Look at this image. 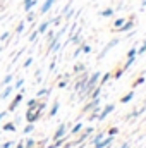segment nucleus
<instances>
[{
	"label": "nucleus",
	"mask_w": 146,
	"mask_h": 148,
	"mask_svg": "<svg viewBox=\"0 0 146 148\" xmlns=\"http://www.w3.org/2000/svg\"><path fill=\"white\" fill-rule=\"evenodd\" d=\"M46 109V102L43 100V102H38L36 107H33V109H28L26 110V122H31V124H35L38 119L41 117V114H43V110Z\"/></svg>",
	"instance_id": "f257e3e1"
},
{
	"label": "nucleus",
	"mask_w": 146,
	"mask_h": 148,
	"mask_svg": "<svg viewBox=\"0 0 146 148\" xmlns=\"http://www.w3.org/2000/svg\"><path fill=\"white\" fill-rule=\"evenodd\" d=\"M134 19H136V16H134V14H131V16L127 17V21H126L120 28H117V29H115V33H129L131 29H134V28H136Z\"/></svg>",
	"instance_id": "f03ea898"
},
{
	"label": "nucleus",
	"mask_w": 146,
	"mask_h": 148,
	"mask_svg": "<svg viewBox=\"0 0 146 148\" xmlns=\"http://www.w3.org/2000/svg\"><path fill=\"white\" fill-rule=\"evenodd\" d=\"M93 133H95V127H91V126H89V127H86L84 131H81L79 138H77L76 141H72L71 145H72V147H77V145H81V143H83V141H86V140H88V138H89Z\"/></svg>",
	"instance_id": "7ed1b4c3"
},
{
	"label": "nucleus",
	"mask_w": 146,
	"mask_h": 148,
	"mask_svg": "<svg viewBox=\"0 0 146 148\" xmlns=\"http://www.w3.org/2000/svg\"><path fill=\"white\" fill-rule=\"evenodd\" d=\"M119 43H120V38H112V40H110L108 43H107V45L103 47V50H102V52L98 53V60H102V59H103V57H105V55L108 53L110 50H112L113 47H117Z\"/></svg>",
	"instance_id": "20e7f679"
},
{
	"label": "nucleus",
	"mask_w": 146,
	"mask_h": 148,
	"mask_svg": "<svg viewBox=\"0 0 146 148\" xmlns=\"http://www.w3.org/2000/svg\"><path fill=\"white\" fill-rule=\"evenodd\" d=\"M23 97H24V90L21 88V90H19V93L16 95V98H14V100L10 102V105L7 107V112H14V110H16V109L19 107V103L23 102Z\"/></svg>",
	"instance_id": "39448f33"
},
{
	"label": "nucleus",
	"mask_w": 146,
	"mask_h": 148,
	"mask_svg": "<svg viewBox=\"0 0 146 148\" xmlns=\"http://www.w3.org/2000/svg\"><path fill=\"white\" fill-rule=\"evenodd\" d=\"M64 136H67V124H65V122H62V124L55 129V133H53L52 140L55 141V140H60V138H64Z\"/></svg>",
	"instance_id": "423d86ee"
},
{
	"label": "nucleus",
	"mask_w": 146,
	"mask_h": 148,
	"mask_svg": "<svg viewBox=\"0 0 146 148\" xmlns=\"http://www.w3.org/2000/svg\"><path fill=\"white\" fill-rule=\"evenodd\" d=\"M100 105H102V100H100V98H93V100H89V102L83 107V114H88V112L95 110V109L100 107Z\"/></svg>",
	"instance_id": "0eeeda50"
},
{
	"label": "nucleus",
	"mask_w": 146,
	"mask_h": 148,
	"mask_svg": "<svg viewBox=\"0 0 146 148\" xmlns=\"http://www.w3.org/2000/svg\"><path fill=\"white\" fill-rule=\"evenodd\" d=\"M113 110H115V105H113V103H108V105H105V107L100 110V114H98L96 119H98V121H105V119L108 117V114H112Z\"/></svg>",
	"instance_id": "6e6552de"
},
{
	"label": "nucleus",
	"mask_w": 146,
	"mask_h": 148,
	"mask_svg": "<svg viewBox=\"0 0 146 148\" xmlns=\"http://www.w3.org/2000/svg\"><path fill=\"white\" fill-rule=\"evenodd\" d=\"M112 143H113V136H107V138H103L102 141L95 143V145H93V148H108Z\"/></svg>",
	"instance_id": "1a4fd4ad"
},
{
	"label": "nucleus",
	"mask_w": 146,
	"mask_h": 148,
	"mask_svg": "<svg viewBox=\"0 0 146 148\" xmlns=\"http://www.w3.org/2000/svg\"><path fill=\"white\" fill-rule=\"evenodd\" d=\"M12 91H14V86H12V84H7V86H3V91L0 93V102H2V100H7V98L12 95Z\"/></svg>",
	"instance_id": "9d476101"
},
{
	"label": "nucleus",
	"mask_w": 146,
	"mask_h": 148,
	"mask_svg": "<svg viewBox=\"0 0 146 148\" xmlns=\"http://www.w3.org/2000/svg\"><path fill=\"white\" fill-rule=\"evenodd\" d=\"M53 3H55V0H43V3H41V7H40V14H46V12L53 7Z\"/></svg>",
	"instance_id": "9b49d317"
},
{
	"label": "nucleus",
	"mask_w": 146,
	"mask_h": 148,
	"mask_svg": "<svg viewBox=\"0 0 146 148\" xmlns=\"http://www.w3.org/2000/svg\"><path fill=\"white\" fill-rule=\"evenodd\" d=\"M102 88H103V86L96 84V86L91 90V93L88 95V98H91V100H93V98H100V95H102Z\"/></svg>",
	"instance_id": "f8f14e48"
},
{
	"label": "nucleus",
	"mask_w": 146,
	"mask_h": 148,
	"mask_svg": "<svg viewBox=\"0 0 146 148\" xmlns=\"http://www.w3.org/2000/svg\"><path fill=\"white\" fill-rule=\"evenodd\" d=\"M48 28H50V21H43V23H40V26L36 28V31L40 35H45V33L48 31Z\"/></svg>",
	"instance_id": "ddd939ff"
},
{
	"label": "nucleus",
	"mask_w": 146,
	"mask_h": 148,
	"mask_svg": "<svg viewBox=\"0 0 146 148\" xmlns=\"http://www.w3.org/2000/svg\"><path fill=\"white\" fill-rule=\"evenodd\" d=\"M16 122H7V124H3L2 126V133H14L16 131Z\"/></svg>",
	"instance_id": "4468645a"
},
{
	"label": "nucleus",
	"mask_w": 146,
	"mask_h": 148,
	"mask_svg": "<svg viewBox=\"0 0 146 148\" xmlns=\"http://www.w3.org/2000/svg\"><path fill=\"white\" fill-rule=\"evenodd\" d=\"M105 134H107L105 131H98V133H96V134H95V136L91 138V145H95V143H98V141H102V140L105 138Z\"/></svg>",
	"instance_id": "2eb2a0df"
},
{
	"label": "nucleus",
	"mask_w": 146,
	"mask_h": 148,
	"mask_svg": "<svg viewBox=\"0 0 146 148\" xmlns=\"http://www.w3.org/2000/svg\"><path fill=\"white\" fill-rule=\"evenodd\" d=\"M59 109H60V102L57 100V102H53L52 109H50V112H48V117H55V114L59 112Z\"/></svg>",
	"instance_id": "dca6fc26"
},
{
	"label": "nucleus",
	"mask_w": 146,
	"mask_h": 148,
	"mask_svg": "<svg viewBox=\"0 0 146 148\" xmlns=\"http://www.w3.org/2000/svg\"><path fill=\"white\" fill-rule=\"evenodd\" d=\"M83 127H84V124H83L81 121H79V122H76V124L72 126V129H71V134H79V133L83 131Z\"/></svg>",
	"instance_id": "f3484780"
},
{
	"label": "nucleus",
	"mask_w": 146,
	"mask_h": 148,
	"mask_svg": "<svg viewBox=\"0 0 146 148\" xmlns=\"http://www.w3.org/2000/svg\"><path fill=\"white\" fill-rule=\"evenodd\" d=\"M62 19H64V16H62V14H59L57 17L50 19V26H55V28H59V26L62 24Z\"/></svg>",
	"instance_id": "a211bd4d"
},
{
	"label": "nucleus",
	"mask_w": 146,
	"mask_h": 148,
	"mask_svg": "<svg viewBox=\"0 0 146 148\" xmlns=\"http://www.w3.org/2000/svg\"><path fill=\"white\" fill-rule=\"evenodd\" d=\"M126 21H127L126 17H119V19H115V21L112 23V31H115L117 28H120V26H122V24H124Z\"/></svg>",
	"instance_id": "6ab92c4d"
},
{
	"label": "nucleus",
	"mask_w": 146,
	"mask_h": 148,
	"mask_svg": "<svg viewBox=\"0 0 146 148\" xmlns=\"http://www.w3.org/2000/svg\"><path fill=\"white\" fill-rule=\"evenodd\" d=\"M113 14H115V9L113 7H108L105 10H100V16L102 17H113Z\"/></svg>",
	"instance_id": "aec40b11"
},
{
	"label": "nucleus",
	"mask_w": 146,
	"mask_h": 148,
	"mask_svg": "<svg viewBox=\"0 0 146 148\" xmlns=\"http://www.w3.org/2000/svg\"><path fill=\"white\" fill-rule=\"evenodd\" d=\"M83 71H86V66H84L83 62H77V64L72 67V74H81Z\"/></svg>",
	"instance_id": "412c9836"
},
{
	"label": "nucleus",
	"mask_w": 146,
	"mask_h": 148,
	"mask_svg": "<svg viewBox=\"0 0 146 148\" xmlns=\"http://www.w3.org/2000/svg\"><path fill=\"white\" fill-rule=\"evenodd\" d=\"M12 79H14V74H12V73H9L7 76H5V77H3V79H2V83H0V86L3 88V86H7V84H10V83H12Z\"/></svg>",
	"instance_id": "4be33fe9"
},
{
	"label": "nucleus",
	"mask_w": 146,
	"mask_h": 148,
	"mask_svg": "<svg viewBox=\"0 0 146 148\" xmlns=\"http://www.w3.org/2000/svg\"><path fill=\"white\" fill-rule=\"evenodd\" d=\"M132 98H134V91H129V93H126V95L120 98V103H129Z\"/></svg>",
	"instance_id": "5701e85b"
},
{
	"label": "nucleus",
	"mask_w": 146,
	"mask_h": 148,
	"mask_svg": "<svg viewBox=\"0 0 146 148\" xmlns=\"http://www.w3.org/2000/svg\"><path fill=\"white\" fill-rule=\"evenodd\" d=\"M36 3H38V0H31V2H28V3H24V12L28 14L29 10H33V9L36 7Z\"/></svg>",
	"instance_id": "b1692460"
},
{
	"label": "nucleus",
	"mask_w": 146,
	"mask_h": 148,
	"mask_svg": "<svg viewBox=\"0 0 146 148\" xmlns=\"http://www.w3.org/2000/svg\"><path fill=\"white\" fill-rule=\"evenodd\" d=\"M110 77H112V73H105V74H102V77H100L98 84H100V86H105V83L108 81Z\"/></svg>",
	"instance_id": "393cba45"
},
{
	"label": "nucleus",
	"mask_w": 146,
	"mask_h": 148,
	"mask_svg": "<svg viewBox=\"0 0 146 148\" xmlns=\"http://www.w3.org/2000/svg\"><path fill=\"white\" fill-rule=\"evenodd\" d=\"M50 95V88H40L36 91V98H40V97H48Z\"/></svg>",
	"instance_id": "a878e982"
},
{
	"label": "nucleus",
	"mask_w": 146,
	"mask_h": 148,
	"mask_svg": "<svg viewBox=\"0 0 146 148\" xmlns=\"http://www.w3.org/2000/svg\"><path fill=\"white\" fill-rule=\"evenodd\" d=\"M24 28H26V21H19L17 26H16V35H21L24 31Z\"/></svg>",
	"instance_id": "bb28decb"
},
{
	"label": "nucleus",
	"mask_w": 146,
	"mask_h": 148,
	"mask_svg": "<svg viewBox=\"0 0 146 148\" xmlns=\"http://www.w3.org/2000/svg\"><path fill=\"white\" fill-rule=\"evenodd\" d=\"M136 59H138V57H129V59H126V64L122 66V67H124V71H127V69H129V67L136 62Z\"/></svg>",
	"instance_id": "cd10ccee"
},
{
	"label": "nucleus",
	"mask_w": 146,
	"mask_h": 148,
	"mask_svg": "<svg viewBox=\"0 0 146 148\" xmlns=\"http://www.w3.org/2000/svg\"><path fill=\"white\" fill-rule=\"evenodd\" d=\"M12 86H14V91H16V90H21V88L24 86V77H17L16 83H14Z\"/></svg>",
	"instance_id": "c85d7f7f"
},
{
	"label": "nucleus",
	"mask_w": 146,
	"mask_h": 148,
	"mask_svg": "<svg viewBox=\"0 0 146 148\" xmlns=\"http://www.w3.org/2000/svg\"><path fill=\"white\" fill-rule=\"evenodd\" d=\"M129 57H138V48H136V47H132V48H129V50H127L126 59H129Z\"/></svg>",
	"instance_id": "c756f323"
},
{
	"label": "nucleus",
	"mask_w": 146,
	"mask_h": 148,
	"mask_svg": "<svg viewBox=\"0 0 146 148\" xmlns=\"http://www.w3.org/2000/svg\"><path fill=\"white\" fill-rule=\"evenodd\" d=\"M33 131H35V124H31V122H28V124H26V127L23 129V133H24V134H31Z\"/></svg>",
	"instance_id": "7c9ffc66"
},
{
	"label": "nucleus",
	"mask_w": 146,
	"mask_h": 148,
	"mask_svg": "<svg viewBox=\"0 0 146 148\" xmlns=\"http://www.w3.org/2000/svg\"><path fill=\"white\" fill-rule=\"evenodd\" d=\"M24 148H36V141H35L33 138H28V140L24 141Z\"/></svg>",
	"instance_id": "2f4dec72"
},
{
	"label": "nucleus",
	"mask_w": 146,
	"mask_h": 148,
	"mask_svg": "<svg viewBox=\"0 0 146 148\" xmlns=\"http://www.w3.org/2000/svg\"><path fill=\"white\" fill-rule=\"evenodd\" d=\"M79 47H81V53H91V47L88 43H81Z\"/></svg>",
	"instance_id": "473e14b6"
},
{
	"label": "nucleus",
	"mask_w": 146,
	"mask_h": 148,
	"mask_svg": "<svg viewBox=\"0 0 146 148\" xmlns=\"http://www.w3.org/2000/svg\"><path fill=\"white\" fill-rule=\"evenodd\" d=\"M53 36H55V31L48 28V31L45 33V38H46V43H48V41H52V40H53Z\"/></svg>",
	"instance_id": "72a5a7b5"
},
{
	"label": "nucleus",
	"mask_w": 146,
	"mask_h": 148,
	"mask_svg": "<svg viewBox=\"0 0 146 148\" xmlns=\"http://www.w3.org/2000/svg\"><path fill=\"white\" fill-rule=\"evenodd\" d=\"M124 73H126V71H124V67H119V69H117V71L113 73V76H112V77H113V79H120Z\"/></svg>",
	"instance_id": "f704fd0d"
},
{
	"label": "nucleus",
	"mask_w": 146,
	"mask_h": 148,
	"mask_svg": "<svg viewBox=\"0 0 146 148\" xmlns=\"http://www.w3.org/2000/svg\"><path fill=\"white\" fill-rule=\"evenodd\" d=\"M145 81H146V77H145V76H139L138 79H134V83H132V88H136V86H139V84H143Z\"/></svg>",
	"instance_id": "c9c22d12"
},
{
	"label": "nucleus",
	"mask_w": 146,
	"mask_h": 148,
	"mask_svg": "<svg viewBox=\"0 0 146 148\" xmlns=\"http://www.w3.org/2000/svg\"><path fill=\"white\" fill-rule=\"evenodd\" d=\"M143 53H146V38L143 40V43H141V47L138 48V57H139V55H143Z\"/></svg>",
	"instance_id": "e433bc0d"
},
{
	"label": "nucleus",
	"mask_w": 146,
	"mask_h": 148,
	"mask_svg": "<svg viewBox=\"0 0 146 148\" xmlns=\"http://www.w3.org/2000/svg\"><path fill=\"white\" fill-rule=\"evenodd\" d=\"M35 19H36V14H35L33 10H29V12H28V16H26V23H33Z\"/></svg>",
	"instance_id": "4c0bfd02"
},
{
	"label": "nucleus",
	"mask_w": 146,
	"mask_h": 148,
	"mask_svg": "<svg viewBox=\"0 0 146 148\" xmlns=\"http://www.w3.org/2000/svg\"><path fill=\"white\" fill-rule=\"evenodd\" d=\"M36 103H38V98L35 97V98H29L26 105H28V109H33V107H36Z\"/></svg>",
	"instance_id": "58836bf2"
},
{
	"label": "nucleus",
	"mask_w": 146,
	"mask_h": 148,
	"mask_svg": "<svg viewBox=\"0 0 146 148\" xmlns=\"http://www.w3.org/2000/svg\"><path fill=\"white\" fill-rule=\"evenodd\" d=\"M38 36H40V33H38L36 29H35V31H33V33H31V35H29L28 38H29V41H31V43H35V41L38 40Z\"/></svg>",
	"instance_id": "ea45409f"
},
{
	"label": "nucleus",
	"mask_w": 146,
	"mask_h": 148,
	"mask_svg": "<svg viewBox=\"0 0 146 148\" xmlns=\"http://www.w3.org/2000/svg\"><path fill=\"white\" fill-rule=\"evenodd\" d=\"M107 134H108V136H115V134H119V127H115V126H113V127H108Z\"/></svg>",
	"instance_id": "a19ab883"
},
{
	"label": "nucleus",
	"mask_w": 146,
	"mask_h": 148,
	"mask_svg": "<svg viewBox=\"0 0 146 148\" xmlns=\"http://www.w3.org/2000/svg\"><path fill=\"white\" fill-rule=\"evenodd\" d=\"M31 64H33V57H28V59L24 60V64H23V67H24V69H28V67H29Z\"/></svg>",
	"instance_id": "79ce46f5"
},
{
	"label": "nucleus",
	"mask_w": 146,
	"mask_h": 148,
	"mask_svg": "<svg viewBox=\"0 0 146 148\" xmlns=\"http://www.w3.org/2000/svg\"><path fill=\"white\" fill-rule=\"evenodd\" d=\"M9 38H10V33H9V31H5V33H2V35H0V41H7Z\"/></svg>",
	"instance_id": "37998d69"
},
{
	"label": "nucleus",
	"mask_w": 146,
	"mask_h": 148,
	"mask_svg": "<svg viewBox=\"0 0 146 148\" xmlns=\"http://www.w3.org/2000/svg\"><path fill=\"white\" fill-rule=\"evenodd\" d=\"M57 86H59V88H65V86H67V79H60Z\"/></svg>",
	"instance_id": "c03bdc74"
},
{
	"label": "nucleus",
	"mask_w": 146,
	"mask_h": 148,
	"mask_svg": "<svg viewBox=\"0 0 146 148\" xmlns=\"http://www.w3.org/2000/svg\"><path fill=\"white\" fill-rule=\"evenodd\" d=\"M55 64H57V60H55V59H53V60H52V62H50V66H48V71H50V73H52V71H53V69H55Z\"/></svg>",
	"instance_id": "a18cd8bd"
},
{
	"label": "nucleus",
	"mask_w": 146,
	"mask_h": 148,
	"mask_svg": "<svg viewBox=\"0 0 146 148\" xmlns=\"http://www.w3.org/2000/svg\"><path fill=\"white\" fill-rule=\"evenodd\" d=\"M12 147H14V141H5L2 145V148H12Z\"/></svg>",
	"instance_id": "49530a36"
},
{
	"label": "nucleus",
	"mask_w": 146,
	"mask_h": 148,
	"mask_svg": "<svg viewBox=\"0 0 146 148\" xmlns=\"http://www.w3.org/2000/svg\"><path fill=\"white\" fill-rule=\"evenodd\" d=\"M79 55H81V47H77V48H76V50H74L72 57H74V59H76V57H79Z\"/></svg>",
	"instance_id": "de8ad7c7"
},
{
	"label": "nucleus",
	"mask_w": 146,
	"mask_h": 148,
	"mask_svg": "<svg viewBox=\"0 0 146 148\" xmlns=\"http://www.w3.org/2000/svg\"><path fill=\"white\" fill-rule=\"evenodd\" d=\"M119 148H131V143H129V141H124V143H122Z\"/></svg>",
	"instance_id": "09e8293b"
},
{
	"label": "nucleus",
	"mask_w": 146,
	"mask_h": 148,
	"mask_svg": "<svg viewBox=\"0 0 146 148\" xmlns=\"http://www.w3.org/2000/svg\"><path fill=\"white\" fill-rule=\"evenodd\" d=\"M16 148H24V141H19V143H16Z\"/></svg>",
	"instance_id": "8fccbe9b"
},
{
	"label": "nucleus",
	"mask_w": 146,
	"mask_h": 148,
	"mask_svg": "<svg viewBox=\"0 0 146 148\" xmlns=\"http://www.w3.org/2000/svg\"><path fill=\"white\" fill-rule=\"evenodd\" d=\"M5 115H7V110H5V112H0V122H2V119H3Z\"/></svg>",
	"instance_id": "3c124183"
},
{
	"label": "nucleus",
	"mask_w": 146,
	"mask_h": 148,
	"mask_svg": "<svg viewBox=\"0 0 146 148\" xmlns=\"http://www.w3.org/2000/svg\"><path fill=\"white\" fill-rule=\"evenodd\" d=\"M141 7H146V0H141Z\"/></svg>",
	"instance_id": "603ef678"
},
{
	"label": "nucleus",
	"mask_w": 146,
	"mask_h": 148,
	"mask_svg": "<svg viewBox=\"0 0 146 148\" xmlns=\"http://www.w3.org/2000/svg\"><path fill=\"white\" fill-rule=\"evenodd\" d=\"M28 2H31V0H23V5H24V3H28Z\"/></svg>",
	"instance_id": "864d4df0"
},
{
	"label": "nucleus",
	"mask_w": 146,
	"mask_h": 148,
	"mask_svg": "<svg viewBox=\"0 0 146 148\" xmlns=\"http://www.w3.org/2000/svg\"><path fill=\"white\" fill-rule=\"evenodd\" d=\"M2 10H3V5H0V12H2Z\"/></svg>",
	"instance_id": "5fc2aeb1"
},
{
	"label": "nucleus",
	"mask_w": 146,
	"mask_h": 148,
	"mask_svg": "<svg viewBox=\"0 0 146 148\" xmlns=\"http://www.w3.org/2000/svg\"><path fill=\"white\" fill-rule=\"evenodd\" d=\"M141 74H146V69H145V71H143V73H141Z\"/></svg>",
	"instance_id": "6e6d98bb"
},
{
	"label": "nucleus",
	"mask_w": 146,
	"mask_h": 148,
	"mask_svg": "<svg viewBox=\"0 0 146 148\" xmlns=\"http://www.w3.org/2000/svg\"><path fill=\"white\" fill-rule=\"evenodd\" d=\"M2 50H3V47H0V52H2Z\"/></svg>",
	"instance_id": "4d7b16f0"
},
{
	"label": "nucleus",
	"mask_w": 146,
	"mask_h": 148,
	"mask_svg": "<svg viewBox=\"0 0 146 148\" xmlns=\"http://www.w3.org/2000/svg\"><path fill=\"white\" fill-rule=\"evenodd\" d=\"M0 134H2V129H0Z\"/></svg>",
	"instance_id": "13d9d810"
},
{
	"label": "nucleus",
	"mask_w": 146,
	"mask_h": 148,
	"mask_svg": "<svg viewBox=\"0 0 146 148\" xmlns=\"http://www.w3.org/2000/svg\"><path fill=\"white\" fill-rule=\"evenodd\" d=\"M145 9H146V7H145Z\"/></svg>",
	"instance_id": "bf43d9fd"
}]
</instances>
